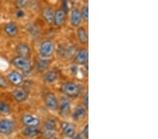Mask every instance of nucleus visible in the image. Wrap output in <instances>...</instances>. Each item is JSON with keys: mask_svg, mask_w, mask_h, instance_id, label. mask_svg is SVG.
<instances>
[{"mask_svg": "<svg viewBox=\"0 0 158 139\" xmlns=\"http://www.w3.org/2000/svg\"><path fill=\"white\" fill-rule=\"evenodd\" d=\"M54 14L55 11L52 7H47L43 9L42 12V18L44 21L49 24H53V20H54Z\"/></svg>", "mask_w": 158, "mask_h": 139, "instance_id": "obj_18", "label": "nucleus"}, {"mask_svg": "<svg viewBox=\"0 0 158 139\" xmlns=\"http://www.w3.org/2000/svg\"><path fill=\"white\" fill-rule=\"evenodd\" d=\"M8 82H7V81L5 80V78L2 77V76H0V87L6 88L8 87Z\"/></svg>", "mask_w": 158, "mask_h": 139, "instance_id": "obj_29", "label": "nucleus"}, {"mask_svg": "<svg viewBox=\"0 0 158 139\" xmlns=\"http://www.w3.org/2000/svg\"><path fill=\"white\" fill-rule=\"evenodd\" d=\"M81 18H82V21L85 22H88L89 21V7L87 5L86 6H84L81 9Z\"/></svg>", "mask_w": 158, "mask_h": 139, "instance_id": "obj_24", "label": "nucleus"}, {"mask_svg": "<svg viewBox=\"0 0 158 139\" xmlns=\"http://www.w3.org/2000/svg\"><path fill=\"white\" fill-rule=\"evenodd\" d=\"M89 53L86 48H82L78 51L74 58V62L77 65H85L88 64Z\"/></svg>", "mask_w": 158, "mask_h": 139, "instance_id": "obj_7", "label": "nucleus"}, {"mask_svg": "<svg viewBox=\"0 0 158 139\" xmlns=\"http://www.w3.org/2000/svg\"><path fill=\"white\" fill-rule=\"evenodd\" d=\"M25 16V13L23 11H22V10H19V11H18L16 13V16L18 18H23Z\"/></svg>", "mask_w": 158, "mask_h": 139, "instance_id": "obj_31", "label": "nucleus"}, {"mask_svg": "<svg viewBox=\"0 0 158 139\" xmlns=\"http://www.w3.org/2000/svg\"><path fill=\"white\" fill-rule=\"evenodd\" d=\"M60 91L68 98L77 97L81 92L80 87L74 82H66L60 85Z\"/></svg>", "mask_w": 158, "mask_h": 139, "instance_id": "obj_1", "label": "nucleus"}, {"mask_svg": "<svg viewBox=\"0 0 158 139\" xmlns=\"http://www.w3.org/2000/svg\"><path fill=\"white\" fill-rule=\"evenodd\" d=\"M23 133L27 137L33 138L40 134V130L37 128V126H26Z\"/></svg>", "mask_w": 158, "mask_h": 139, "instance_id": "obj_22", "label": "nucleus"}, {"mask_svg": "<svg viewBox=\"0 0 158 139\" xmlns=\"http://www.w3.org/2000/svg\"><path fill=\"white\" fill-rule=\"evenodd\" d=\"M51 61L47 59H41L37 63V70L40 72H44L49 67Z\"/></svg>", "mask_w": 158, "mask_h": 139, "instance_id": "obj_23", "label": "nucleus"}, {"mask_svg": "<svg viewBox=\"0 0 158 139\" xmlns=\"http://www.w3.org/2000/svg\"><path fill=\"white\" fill-rule=\"evenodd\" d=\"M87 110L83 105H77L74 108L72 113V118L75 121H80L85 119L87 115Z\"/></svg>", "mask_w": 158, "mask_h": 139, "instance_id": "obj_9", "label": "nucleus"}, {"mask_svg": "<svg viewBox=\"0 0 158 139\" xmlns=\"http://www.w3.org/2000/svg\"><path fill=\"white\" fill-rule=\"evenodd\" d=\"M81 21H82V18H81V15L80 10L77 9H73L71 11L70 17V25L73 27H78L80 25Z\"/></svg>", "mask_w": 158, "mask_h": 139, "instance_id": "obj_10", "label": "nucleus"}, {"mask_svg": "<svg viewBox=\"0 0 158 139\" xmlns=\"http://www.w3.org/2000/svg\"><path fill=\"white\" fill-rule=\"evenodd\" d=\"M15 129V123L10 120H2L0 121V133L2 134H10Z\"/></svg>", "mask_w": 158, "mask_h": 139, "instance_id": "obj_8", "label": "nucleus"}, {"mask_svg": "<svg viewBox=\"0 0 158 139\" xmlns=\"http://www.w3.org/2000/svg\"><path fill=\"white\" fill-rule=\"evenodd\" d=\"M82 133H83L84 137H85L86 139H88L89 138V125H86L85 126V127L84 128Z\"/></svg>", "mask_w": 158, "mask_h": 139, "instance_id": "obj_30", "label": "nucleus"}, {"mask_svg": "<svg viewBox=\"0 0 158 139\" xmlns=\"http://www.w3.org/2000/svg\"><path fill=\"white\" fill-rule=\"evenodd\" d=\"M60 127L63 133L68 138H73L75 136V128L71 123L63 122L60 125Z\"/></svg>", "mask_w": 158, "mask_h": 139, "instance_id": "obj_12", "label": "nucleus"}, {"mask_svg": "<svg viewBox=\"0 0 158 139\" xmlns=\"http://www.w3.org/2000/svg\"><path fill=\"white\" fill-rule=\"evenodd\" d=\"M77 37L79 42L82 45L88 44L89 36L87 30L85 27H78L77 30Z\"/></svg>", "mask_w": 158, "mask_h": 139, "instance_id": "obj_16", "label": "nucleus"}, {"mask_svg": "<svg viewBox=\"0 0 158 139\" xmlns=\"http://www.w3.org/2000/svg\"><path fill=\"white\" fill-rule=\"evenodd\" d=\"M62 9L65 14H67L69 11V6H68V0H63L62 1Z\"/></svg>", "mask_w": 158, "mask_h": 139, "instance_id": "obj_28", "label": "nucleus"}, {"mask_svg": "<svg viewBox=\"0 0 158 139\" xmlns=\"http://www.w3.org/2000/svg\"><path fill=\"white\" fill-rule=\"evenodd\" d=\"M12 63L15 67L25 74H29L31 72L32 65L29 59L18 55L12 60Z\"/></svg>", "mask_w": 158, "mask_h": 139, "instance_id": "obj_2", "label": "nucleus"}, {"mask_svg": "<svg viewBox=\"0 0 158 139\" xmlns=\"http://www.w3.org/2000/svg\"><path fill=\"white\" fill-rule=\"evenodd\" d=\"M30 0H16V6L20 9H23L27 6Z\"/></svg>", "mask_w": 158, "mask_h": 139, "instance_id": "obj_26", "label": "nucleus"}, {"mask_svg": "<svg viewBox=\"0 0 158 139\" xmlns=\"http://www.w3.org/2000/svg\"><path fill=\"white\" fill-rule=\"evenodd\" d=\"M9 82L15 86H19L23 82L24 79L23 75L17 71H13L7 75Z\"/></svg>", "mask_w": 158, "mask_h": 139, "instance_id": "obj_11", "label": "nucleus"}, {"mask_svg": "<svg viewBox=\"0 0 158 139\" xmlns=\"http://www.w3.org/2000/svg\"><path fill=\"white\" fill-rule=\"evenodd\" d=\"M83 1H84V2H85V3H88L89 0H83Z\"/></svg>", "mask_w": 158, "mask_h": 139, "instance_id": "obj_33", "label": "nucleus"}, {"mask_svg": "<svg viewBox=\"0 0 158 139\" xmlns=\"http://www.w3.org/2000/svg\"><path fill=\"white\" fill-rule=\"evenodd\" d=\"M11 111V108L10 106L7 104V103L0 101V112L7 114L9 113Z\"/></svg>", "mask_w": 158, "mask_h": 139, "instance_id": "obj_25", "label": "nucleus"}, {"mask_svg": "<svg viewBox=\"0 0 158 139\" xmlns=\"http://www.w3.org/2000/svg\"><path fill=\"white\" fill-rule=\"evenodd\" d=\"M58 74L57 71L53 70H50L44 73L43 76V81L47 84H52L58 80Z\"/></svg>", "mask_w": 158, "mask_h": 139, "instance_id": "obj_19", "label": "nucleus"}, {"mask_svg": "<svg viewBox=\"0 0 158 139\" xmlns=\"http://www.w3.org/2000/svg\"><path fill=\"white\" fill-rule=\"evenodd\" d=\"M56 121L54 119L49 118L45 121L43 126V136L47 139L53 138L56 133Z\"/></svg>", "mask_w": 158, "mask_h": 139, "instance_id": "obj_3", "label": "nucleus"}, {"mask_svg": "<svg viewBox=\"0 0 158 139\" xmlns=\"http://www.w3.org/2000/svg\"><path fill=\"white\" fill-rule=\"evenodd\" d=\"M60 117L66 118L71 115V101L70 98L63 96L59 101L58 110Z\"/></svg>", "mask_w": 158, "mask_h": 139, "instance_id": "obj_4", "label": "nucleus"}, {"mask_svg": "<svg viewBox=\"0 0 158 139\" xmlns=\"http://www.w3.org/2000/svg\"><path fill=\"white\" fill-rule=\"evenodd\" d=\"M4 31L8 36L11 37H14L16 36L18 32H19V29H18L17 25L14 22H11L5 25Z\"/></svg>", "mask_w": 158, "mask_h": 139, "instance_id": "obj_20", "label": "nucleus"}, {"mask_svg": "<svg viewBox=\"0 0 158 139\" xmlns=\"http://www.w3.org/2000/svg\"><path fill=\"white\" fill-rule=\"evenodd\" d=\"M77 51H76V48L74 47H67L65 48H62L60 50V53L58 54H60V56H62L65 59H70L73 55H75L77 54Z\"/></svg>", "mask_w": 158, "mask_h": 139, "instance_id": "obj_21", "label": "nucleus"}, {"mask_svg": "<svg viewBox=\"0 0 158 139\" xmlns=\"http://www.w3.org/2000/svg\"><path fill=\"white\" fill-rule=\"evenodd\" d=\"M22 122L26 126H37L40 125V121L36 117H34L31 115H24L21 118Z\"/></svg>", "mask_w": 158, "mask_h": 139, "instance_id": "obj_13", "label": "nucleus"}, {"mask_svg": "<svg viewBox=\"0 0 158 139\" xmlns=\"http://www.w3.org/2000/svg\"><path fill=\"white\" fill-rule=\"evenodd\" d=\"M73 139H82V138H81V136L80 134H78V135H77V136H74Z\"/></svg>", "mask_w": 158, "mask_h": 139, "instance_id": "obj_32", "label": "nucleus"}, {"mask_svg": "<svg viewBox=\"0 0 158 139\" xmlns=\"http://www.w3.org/2000/svg\"><path fill=\"white\" fill-rule=\"evenodd\" d=\"M65 13L62 9H58L55 11L54 20H53V24L56 27L62 26L65 22Z\"/></svg>", "mask_w": 158, "mask_h": 139, "instance_id": "obj_17", "label": "nucleus"}, {"mask_svg": "<svg viewBox=\"0 0 158 139\" xmlns=\"http://www.w3.org/2000/svg\"><path fill=\"white\" fill-rule=\"evenodd\" d=\"M44 104L48 109L53 112L58 110V105H59V100H58L54 93L49 92L46 93L44 96Z\"/></svg>", "mask_w": 158, "mask_h": 139, "instance_id": "obj_6", "label": "nucleus"}, {"mask_svg": "<svg viewBox=\"0 0 158 139\" xmlns=\"http://www.w3.org/2000/svg\"><path fill=\"white\" fill-rule=\"evenodd\" d=\"M55 50V47L53 43L51 40H45L41 43L39 52L41 56L44 59L50 58L53 54Z\"/></svg>", "mask_w": 158, "mask_h": 139, "instance_id": "obj_5", "label": "nucleus"}, {"mask_svg": "<svg viewBox=\"0 0 158 139\" xmlns=\"http://www.w3.org/2000/svg\"><path fill=\"white\" fill-rule=\"evenodd\" d=\"M53 139H58V138H53Z\"/></svg>", "mask_w": 158, "mask_h": 139, "instance_id": "obj_34", "label": "nucleus"}, {"mask_svg": "<svg viewBox=\"0 0 158 139\" xmlns=\"http://www.w3.org/2000/svg\"><path fill=\"white\" fill-rule=\"evenodd\" d=\"M83 105L86 108V109L88 110L89 109V93L88 92L85 93L83 98Z\"/></svg>", "mask_w": 158, "mask_h": 139, "instance_id": "obj_27", "label": "nucleus"}, {"mask_svg": "<svg viewBox=\"0 0 158 139\" xmlns=\"http://www.w3.org/2000/svg\"><path fill=\"white\" fill-rule=\"evenodd\" d=\"M13 97L16 100L17 102H23L27 99L28 97V93H27V91H25L24 88H16V89L13 91L12 93Z\"/></svg>", "mask_w": 158, "mask_h": 139, "instance_id": "obj_15", "label": "nucleus"}, {"mask_svg": "<svg viewBox=\"0 0 158 139\" xmlns=\"http://www.w3.org/2000/svg\"><path fill=\"white\" fill-rule=\"evenodd\" d=\"M16 50L19 56L30 59V55H31V51H30L29 46H27V44L20 43L16 47Z\"/></svg>", "mask_w": 158, "mask_h": 139, "instance_id": "obj_14", "label": "nucleus"}]
</instances>
